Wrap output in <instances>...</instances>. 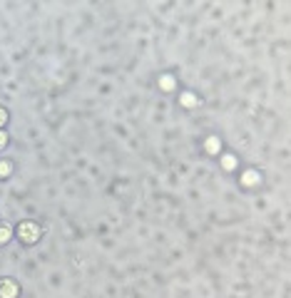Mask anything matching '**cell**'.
<instances>
[{
  "mask_svg": "<svg viewBox=\"0 0 291 298\" xmlns=\"http://www.w3.org/2000/svg\"><path fill=\"white\" fill-rule=\"evenodd\" d=\"M18 236L25 243H33L40 236V229L33 221H25V224H20V226H18Z\"/></svg>",
  "mask_w": 291,
  "mask_h": 298,
  "instance_id": "cell-1",
  "label": "cell"
},
{
  "mask_svg": "<svg viewBox=\"0 0 291 298\" xmlns=\"http://www.w3.org/2000/svg\"><path fill=\"white\" fill-rule=\"evenodd\" d=\"M18 296V283L10 279L0 281V298H15Z\"/></svg>",
  "mask_w": 291,
  "mask_h": 298,
  "instance_id": "cell-2",
  "label": "cell"
},
{
  "mask_svg": "<svg viewBox=\"0 0 291 298\" xmlns=\"http://www.w3.org/2000/svg\"><path fill=\"white\" fill-rule=\"evenodd\" d=\"M10 239V229L8 226H0V243H5Z\"/></svg>",
  "mask_w": 291,
  "mask_h": 298,
  "instance_id": "cell-3",
  "label": "cell"
},
{
  "mask_svg": "<svg viewBox=\"0 0 291 298\" xmlns=\"http://www.w3.org/2000/svg\"><path fill=\"white\" fill-rule=\"evenodd\" d=\"M8 174H10V164L3 162V164H0V177H8Z\"/></svg>",
  "mask_w": 291,
  "mask_h": 298,
  "instance_id": "cell-4",
  "label": "cell"
},
{
  "mask_svg": "<svg viewBox=\"0 0 291 298\" xmlns=\"http://www.w3.org/2000/svg\"><path fill=\"white\" fill-rule=\"evenodd\" d=\"M5 122H8V112H5L3 107H0V127H3Z\"/></svg>",
  "mask_w": 291,
  "mask_h": 298,
  "instance_id": "cell-5",
  "label": "cell"
},
{
  "mask_svg": "<svg viewBox=\"0 0 291 298\" xmlns=\"http://www.w3.org/2000/svg\"><path fill=\"white\" fill-rule=\"evenodd\" d=\"M8 144V134L5 132H0V147H5Z\"/></svg>",
  "mask_w": 291,
  "mask_h": 298,
  "instance_id": "cell-6",
  "label": "cell"
}]
</instances>
